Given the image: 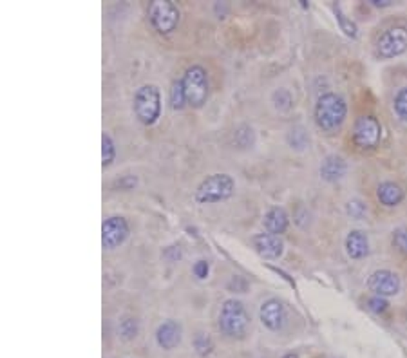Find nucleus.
<instances>
[{"mask_svg":"<svg viewBox=\"0 0 407 358\" xmlns=\"http://www.w3.org/2000/svg\"><path fill=\"white\" fill-rule=\"evenodd\" d=\"M169 103L172 107V111H183L185 107H189L187 105V96H185L181 78L172 83V89H170L169 94Z\"/></svg>","mask_w":407,"mask_h":358,"instance_id":"18","label":"nucleus"},{"mask_svg":"<svg viewBox=\"0 0 407 358\" xmlns=\"http://www.w3.org/2000/svg\"><path fill=\"white\" fill-rule=\"evenodd\" d=\"M236 192V181L230 174H212L205 178L196 190L194 199L199 204H213L230 199Z\"/></svg>","mask_w":407,"mask_h":358,"instance_id":"4","label":"nucleus"},{"mask_svg":"<svg viewBox=\"0 0 407 358\" xmlns=\"http://www.w3.org/2000/svg\"><path fill=\"white\" fill-rule=\"evenodd\" d=\"M192 346H194V351L201 358H207L213 351L212 337H210L209 333H205V331H198V333H196Z\"/></svg>","mask_w":407,"mask_h":358,"instance_id":"19","label":"nucleus"},{"mask_svg":"<svg viewBox=\"0 0 407 358\" xmlns=\"http://www.w3.org/2000/svg\"><path fill=\"white\" fill-rule=\"evenodd\" d=\"M346 252L351 259H362L369 252V239L362 230H351L346 238Z\"/></svg>","mask_w":407,"mask_h":358,"instance_id":"16","label":"nucleus"},{"mask_svg":"<svg viewBox=\"0 0 407 358\" xmlns=\"http://www.w3.org/2000/svg\"><path fill=\"white\" fill-rule=\"evenodd\" d=\"M259 319L264 328L277 333L286 324V308L279 299H268L261 304Z\"/></svg>","mask_w":407,"mask_h":358,"instance_id":"10","label":"nucleus"},{"mask_svg":"<svg viewBox=\"0 0 407 358\" xmlns=\"http://www.w3.org/2000/svg\"><path fill=\"white\" fill-rule=\"evenodd\" d=\"M185 96H187V105L192 109H201L207 103L210 92L209 73L203 65H192L185 71L181 76Z\"/></svg>","mask_w":407,"mask_h":358,"instance_id":"5","label":"nucleus"},{"mask_svg":"<svg viewBox=\"0 0 407 358\" xmlns=\"http://www.w3.org/2000/svg\"><path fill=\"white\" fill-rule=\"evenodd\" d=\"M192 271H194V275L198 277L199 281H205V279H207V277H209V273H210V264L207 261H203V259H201V261L196 262L194 268H192Z\"/></svg>","mask_w":407,"mask_h":358,"instance_id":"28","label":"nucleus"},{"mask_svg":"<svg viewBox=\"0 0 407 358\" xmlns=\"http://www.w3.org/2000/svg\"><path fill=\"white\" fill-rule=\"evenodd\" d=\"M131 227L123 215H111L102 224V246L105 250H116L127 241Z\"/></svg>","mask_w":407,"mask_h":358,"instance_id":"9","label":"nucleus"},{"mask_svg":"<svg viewBox=\"0 0 407 358\" xmlns=\"http://www.w3.org/2000/svg\"><path fill=\"white\" fill-rule=\"evenodd\" d=\"M282 358H299V355H297V353H286V355H282Z\"/></svg>","mask_w":407,"mask_h":358,"instance_id":"31","label":"nucleus"},{"mask_svg":"<svg viewBox=\"0 0 407 358\" xmlns=\"http://www.w3.org/2000/svg\"><path fill=\"white\" fill-rule=\"evenodd\" d=\"M382 140V125L371 114L360 116L353 125V143L362 150H371L378 147Z\"/></svg>","mask_w":407,"mask_h":358,"instance_id":"7","label":"nucleus"},{"mask_svg":"<svg viewBox=\"0 0 407 358\" xmlns=\"http://www.w3.org/2000/svg\"><path fill=\"white\" fill-rule=\"evenodd\" d=\"M271 102H273L277 111L284 112V111H290L293 100H291V94L286 91V89H277V91L273 92V96H271Z\"/></svg>","mask_w":407,"mask_h":358,"instance_id":"23","label":"nucleus"},{"mask_svg":"<svg viewBox=\"0 0 407 358\" xmlns=\"http://www.w3.org/2000/svg\"><path fill=\"white\" fill-rule=\"evenodd\" d=\"M346 114H348V105L346 100L337 92H326L317 100L315 111V123L320 131L326 134H335L340 131V127L344 123Z\"/></svg>","mask_w":407,"mask_h":358,"instance_id":"1","label":"nucleus"},{"mask_svg":"<svg viewBox=\"0 0 407 358\" xmlns=\"http://www.w3.org/2000/svg\"><path fill=\"white\" fill-rule=\"evenodd\" d=\"M377 198L384 207H397L404 201V190L393 181H384L378 185Z\"/></svg>","mask_w":407,"mask_h":358,"instance_id":"17","label":"nucleus"},{"mask_svg":"<svg viewBox=\"0 0 407 358\" xmlns=\"http://www.w3.org/2000/svg\"><path fill=\"white\" fill-rule=\"evenodd\" d=\"M134 114L140 123L151 127L158 123L163 111V100H161V91L154 83H145L134 92Z\"/></svg>","mask_w":407,"mask_h":358,"instance_id":"3","label":"nucleus"},{"mask_svg":"<svg viewBox=\"0 0 407 358\" xmlns=\"http://www.w3.org/2000/svg\"><path fill=\"white\" fill-rule=\"evenodd\" d=\"M149 22L160 34H170L180 24V10L172 0H154L149 6Z\"/></svg>","mask_w":407,"mask_h":358,"instance_id":"6","label":"nucleus"},{"mask_svg":"<svg viewBox=\"0 0 407 358\" xmlns=\"http://www.w3.org/2000/svg\"><path fill=\"white\" fill-rule=\"evenodd\" d=\"M116 160V145H114V141L107 132L102 134V167L107 169V167H111Z\"/></svg>","mask_w":407,"mask_h":358,"instance_id":"21","label":"nucleus"},{"mask_svg":"<svg viewBox=\"0 0 407 358\" xmlns=\"http://www.w3.org/2000/svg\"><path fill=\"white\" fill-rule=\"evenodd\" d=\"M262 227H264L268 233H273V235L281 238L282 233L288 230V227H290V215L282 207H271L264 213V218H262Z\"/></svg>","mask_w":407,"mask_h":358,"instance_id":"14","label":"nucleus"},{"mask_svg":"<svg viewBox=\"0 0 407 358\" xmlns=\"http://www.w3.org/2000/svg\"><path fill=\"white\" fill-rule=\"evenodd\" d=\"M393 246L400 253L407 255V228H397L393 232Z\"/></svg>","mask_w":407,"mask_h":358,"instance_id":"25","label":"nucleus"},{"mask_svg":"<svg viewBox=\"0 0 407 358\" xmlns=\"http://www.w3.org/2000/svg\"><path fill=\"white\" fill-rule=\"evenodd\" d=\"M371 4H373L375 8H388V6H391L393 2L391 0H371Z\"/></svg>","mask_w":407,"mask_h":358,"instance_id":"30","label":"nucleus"},{"mask_svg":"<svg viewBox=\"0 0 407 358\" xmlns=\"http://www.w3.org/2000/svg\"><path fill=\"white\" fill-rule=\"evenodd\" d=\"M368 286L375 295L386 299V297L397 295L400 291V279H398L397 273H393L389 270H377L369 275Z\"/></svg>","mask_w":407,"mask_h":358,"instance_id":"11","label":"nucleus"},{"mask_svg":"<svg viewBox=\"0 0 407 358\" xmlns=\"http://www.w3.org/2000/svg\"><path fill=\"white\" fill-rule=\"evenodd\" d=\"M346 210H348V213L351 215L353 219H362L364 215H366V212H368V207L362 203V201H359V199H353V201H349L348 207H346Z\"/></svg>","mask_w":407,"mask_h":358,"instance_id":"26","label":"nucleus"},{"mask_svg":"<svg viewBox=\"0 0 407 358\" xmlns=\"http://www.w3.org/2000/svg\"><path fill=\"white\" fill-rule=\"evenodd\" d=\"M395 112H397V116L400 118L402 121L407 123V87L400 89L397 92V96H395Z\"/></svg>","mask_w":407,"mask_h":358,"instance_id":"24","label":"nucleus"},{"mask_svg":"<svg viewBox=\"0 0 407 358\" xmlns=\"http://www.w3.org/2000/svg\"><path fill=\"white\" fill-rule=\"evenodd\" d=\"M348 172V165H346L344 158H340L337 154L326 156L322 165H320V178L328 181V183H335L342 179Z\"/></svg>","mask_w":407,"mask_h":358,"instance_id":"15","label":"nucleus"},{"mask_svg":"<svg viewBox=\"0 0 407 358\" xmlns=\"http://www.w3.org/2000/svg\"><path fill=\"white\" fill-rule=\"evenodd\" d=\"M333 11H335V17H337V20H339V25L340 30L344 31L348 36H351V39H357V34H359V30H357V24H355L353 20H349L348 17L342 13V10H340L339 4L333 6Z\"/></svg>","mask_w":407,"mask_h":358,"instance_id":"22","label":"nucleus"},{"mask_svg":"<svg viewBox=\"0 0 407 358\" xmlns=\"http://www.w3.org/2000/svg\"><path fill=\"white\" fill-rule=\"evenodd\" d=\"M114 187H120V190H132V187H136V178L131 176H125V178L118 179Z\"/></svg>","mask_w":407,"mask_h":358,"instance_id":"29","label":"nucleus"},{"mask_svg":"<svg viewBox=\"0 0 407 358\" xmlns=\"http://www.w3.org/2000/svg\"><path fill=\"white\" fill-rule=\"evenodd\" d=\"M250 313L247 311L244 304L238 299L225 300L219 311L218 328L219 331L228 339H244L250 329Z\"/></svg>","mask_w":407,"mask_h":358,"instance_id":"2","label":"nucleus"},{"mask_svg":"<svg viewBox=\"0 0 407 358\" xmlns=\"http://www.w3.org/2000/svg\"><path fill=\"white\" fill-rule=\"evenodd\" d=\"M181 339H183V328L178 320H165L156 329V344L163 351H172V349L178 348L181 344Z\"/></svg>","mask_w":407,"mask_h":358,"instance_id":"12","label":"nucleus"},{"mask_svg":"<svg viewBox=\"0 0 407 358\" xmlns=\"http://www.w3.org/2000/svg\"><path fill=\"white\" fill-rule=\"evenodd\" d=\"M407 49V28L397 25L391 28L378 39L377 54L382 60H391L395 56H400L406 53Z\"/></svg>","mask_w":407,"mask_h":358,"instance_id":"8","label":"nucleus"},{"mask_svg":"<svg viewBox=\"0 0 407 358\" xmlns=\"http://www.w3.org/2000/svg\"><path fill=\"white\" fill-rule=\"evenodd\" d=\"M252 242L257 253L264 259H279L284 253V242L279 235H273V233H257L253 235Z\"/></svg>","mask_w":407,"mask_h":358,"instance_id":"13","label":"nucleus"},{"mask_svg":"<svg viewBox=\"0 0 407 358\" xmlns=\"http://www.w3.org/2000/svg\"><path fill=\"white\" fill-rule=\"evenodd\" d=\"M118 333L123 340H134L140 333V324H138V320L132 319V317H125V319L120 320V324H118Z\"/></svg>","mask_w":407,"mask_h":358,"instance_id":"20","label":"nucleus"},{"mask_svg":"<svg viewBox=\"0 0 407 358\" xmlns=\"http://www.w3.org/2000/svg\"><path fill=\"white\" fill-rule=\"evenodd\" d=\"M368 308L373 311V313H384V311L389 308V302L384 299V297L375 295L368 300Z\"/></svg>","mask_w":407,"mask_h":358,"instance_id":"27","label":"nucleus"}]
</instances>
